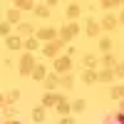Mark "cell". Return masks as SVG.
<instances>
[{
  "label": "cell",
  "instance_id": "83f0119b",
  "mask_svg": "<svg viewBox=\"0 0 124 124\" xmlns=\"http://www.w3.org/2000/svg\"><path fill=\"white\" fill-rule=\"evenodd\" d=\"M114 5H119L117 0H102V8H107V10H109V8H114Z\"/></svg>",
  "mask_w": 124,
  "mask_h": 124
},
{
  "label": "cell",
  "instance_id": "d4e9b609",
  "mask_svg": "<svg viewBox=\"0 0 124 124\" xmlns=\"http://www.w3.org/2000/svg\"><path fill=\"white\" fill-rule=\"evenodd\" d=\"M35 15H37V17H47V15H50V10L42 8V5H37V8H35Z\"/></svg>",
  "mask_w": 124,
  "mask_h": 124
},
{
  "label": "cell",
  "instance_id": "f1b7e54d",
  "mask_svg": "<svg viewBox=\"0 0 124 124\" xmlns=\"http://www.w3.org/2000/svg\"><path fill=\"white\" fill-rule=\"evenodd\" d=\"M112 97H124V87H114L112 89Z\"/></svg>",
  "mask_w": 124,
  "mask_h": 124
},
{
  "label": "cell",
  "instance_id": "603a6c76",
  "mask_svg": "<svg viewBox=\"0 0 124 124\" xmlns=\"http://www.w3.org/2000/svg\"><path fill=\"white\" fill-rule=\"evenodd\" d=\"M85 107H87V102H85V99H77V102H72V109H75V112H85Z\"/></svg>",
  "mask_w": 124,
  "mask_h": 124
},
{
  "label": "cell",
  "instance_id": "ba28073f",
  "mask_svg": "<svg viewBox=\"0 0 124 124\" xmlns=\"http://www.w3.org/2000/svg\"><path fill=\"white\" fill-rule=\"evenodd\" d=\"M82 82H85V85H94L97 82V75L92 70H82Z\"/></svg>",
  "mask_w": 124,
  "mask_h": 124
},
{
  "label": "cell",
  "instance_id": "5bb4252c",
  "mask_svg": "<svg viewBox=\"0 0 124 124\" xmlns=\"http://www.w3.org/2000/svg\"><path fill=\"white\" fill-rule=\"evenodd\" d=\"M102 65H104V70H114L117 67V60L112 55H104V60H102Z\"/></svg>",
  "mask_w": 124,
  "mask_h": 124
},
{
  "label": "cell",
  "instance_id": "5b68a950",
  "mask_svg": "<svg viewBox=\"0 0 124 124\" xmlns=\"http://www.w3.org/2000/svg\"><path fill=\"white\" fill-rule=\"evenodd\" d=\"M55 107H57V112H60V114H62V117H65V114H67V112L72 109V102H67L65 97H60V102H57V104H55Z\"/></svg>",
  "mask_w": 124,
  "mask_h": 124
},
{
  "label": "cell",
  "instance_id": "836d02e7",
  "mask_svg": "<svg viewBox=\"0 0 124 124\" xmlns=\"http://www.w3.org/2000/svg\"><path fill=\"white\" fill-rule=\"evenodd\" d=\"M119 112H122V114H124V102H122V104H119Z\"/></svg>",
  "mask_w": 124,
  "mask_h": 124
},
{
  "label": "cell",
  "instance_id": "e575fe53",
  "mask_svg": "<svg viewBox=\"0 0 124 124\" xmlns=\"http://www.w3.org/2000/svg\"><path fill=\"white\" fill-rule=\"evenodd\" d=\"M5 124H20V122H5Z\"/></svg>",
  "mask_w": 124,
  "mask_h": 124
},
{
  "label": "cell",
  "instance_id": "44dd1931",
  "mask_svg": "<svg viewBox=\"0 0 124 124\" xmlns=\"http://www.w3.org/2000/svg\"><path fill=\"white\" fill-rule=\"evenodd\" d=\"M102 27H104V30H114V27H117V20H114V17H104Z\"/></svg>",
  "mask_w": 124,
  "mask_h": 124
},
{
  "label": "cell",
  "instance_id": "f546056e",
  "mask_svg": "<svg viewBox=\"0 0 124 124\" xmlns=\"http://www.w3.org/2000/svg\"><path fill=\"white\" fill-rule=\"evenodd\" d=\"M114 75H117V77H124V65H119V62H117V67H114Z\"/></svg>",
  "mask_w": 124,
  "mask_h": 124
},
{
  "label": "cell",
  "instance_id": "52a82bcc",
  "mask_svg": "<svg viewBox=\"0 0 124 124\" xmlns=\"http://www.w3.org/2000/svg\"><path fill=\"white\" fill-rule=\"evenodd\" d=\"M99 27H102V25H97L94 20H89V23H87V27H85V32H87L89 37H97V35H99Z\"/></svg>",
  "mask_w": 124,
  "mask_h": 124
},
{
  "label": "cell",
  "instance_id": "8fae6325",
  "mask_svg": "<svg viewBox=\"0 0 124 124\" xmlns=\"http://www.w3.org/2000/svg\"><path fill=\"white\" fill-rule=\"evenodd\" d=\"M32 119H35L37 124H42V122H45V107H35V109H32Z\"/></svg>",
  "mask_w": 124,
  "mask_h": 124
},
{
  "label": "cell",
  "instance_id": "6da1fadb",
  "mask_svg": "<svg viewBox=\"0 0 124 124\" xmlns=\"http://www.w3.org/2000/svg\"><path fill=\"white\" fill-rule=\"evenodd\" d=\"M35 60H32V55H25L23 60H20V75H32L35 72Z\"/></svg>",
  "mask_w": 124,
  "mask_h": 124
},
{
  "label": "cell",
  "instance_id": "3957f363",
  "mask_svg": "<svg viewBox=\"0 0 124 124\" xmlns=\"http://www.w3.org/2000/svg\"><path fill=\"white\" fill-rule=\"evenodd\" d=\"M65 45L62 40H52V42H47L45 47H42V52H45V57H55L57 52H60V47Z\"/></svg>",
  "mask_w": 124,
  "mask_h": 124
},
{
  "label": "cell",
  "instance_id": "cb8c5ba5",
  "mask_svg": "<svg viewBox=\"0 0 124 124\" xmlns=\"http://www.w3.org/2000/svg\"><path fill=\"white\" fill-rule=\"evenodd\" d=\"M17 27H20V35H30L32 32V25H27V23H20Z\"/></svg>",
  "mask_w": 124,
  "mask_h": 124
},
{
  "label": "cell",
  "instance_id": "d6986e66",
  "mask_svg": "<svg viewBox=\"0 0 124 124\" xmlns=\"http://www.w3.org/2000/svg\"><path fill=\"white\" fill-rule=\"evenodd\" d=\"M8 23H20V10H17V8L8 13Z\"/></svg>",
  "mask_w": 124,
  "mask_h": 124
},
{
  "label": "cell",
  "instance_id": "484cf974",
  "mask_svg": "<svg viewBox=\"0 0 124 124\" xmlns=\"http://www.w3.org/2000/svg\"><path fill=\"white\" fill-rule=\"evenodd\" d=\"M8 32H10V23H8V20H3V23H0V35L8 37Z\"/></svg>",
  "mask_w": 124,
  "mask_h": 124
},
{
  "label": "cell",
  "instance_id": "30bf717a",
  "mask_svg": "<svg viewBox=\"0 0 124 124\" xmlns=\"http://www.w3.org/2000/svg\"><path fill=\"white\" fill-rule=\"evenodd\" d=\"M32 77H35L37 82H45V77H47V72H45V65H37V67H35V72H32Z\"/></svg>",
  "mask_w": 124,
  "mask_h": 124
},
{
  "label": "cell",
  "instance_id": "8992f818",
  "mask_svg": "<svg viewBox=\"0 0 124 124\" xmlns=\"http://www.w3.org/2000/svg\"><path fill=\"white\" fill-rule=\"evenodd\" d=\"M37 37H40V40H50V42H52L55 30H52V27H40V30H37Z\"/></svg>",
  "mask_w": 124,
  "mask_h": 124
},
{
  "label": "cell",
  "instance_id": "8d00e7d4",
  "mask_svg": "<svg viewBox=\"0 0 124 124\" xmlns=\"http://www.w3.org/2000/svg\"><path fill=\"white\" fill-rule=\"evenodd\" d=\"M119 5H124V3H119Z\"/></svg>",
  "mask_w": 124,
  "mask_h": 124
},
{
  "label": "cell",
  "instance_id": "2e32d148",
  "mask_svg": "<svg viewBox=\"0 0 124 124\" xmlns=\"http://www.w3.org/2000/svg\"><path fill=\"white\" fill-rule=\"evenodd\" d=\"M112 45H114V42H112L109 37H102V40H99V50H102V52H109Z\"/></svg>",
  "mask_w": 124,
  "mask_h": 124
},
{
  "label": "cell",
  "instance_id": "d590c367",
  "mask_svg": "<svg viewBox=\"0 0 124 124\" xmlns=\"http://www.w3.org/2000/svg\"><path fill=\"white\" fill-rule=\"evenodd\" d=\"M122 25H124V13H122Z\"/></svg>",
  "mask_w": 124,
  "mask_h": 124
},
{
  "label": "cell",
  "instance_id": "7402d4cb",
  "mask_svg": "<svg viewBox=\"0 0 124 124\" xmlns=\"http://www.w3.org/2000/svg\"><path fill=\"white\" fill-rule=\"evenodd\" d=\"M77 15H79V5H70V8H67V17H70V20H75Z\"/></svg>",
  "mask_w": 124,
  "mask_h": 124
},
{
  "label": "cell",
  "instance_id": "ffe728a7",
  "mask_svg": "<svg viewBox=\"0 0 124 124\" xmlns=\"http://www.w3.org/2000/svg\"><path fill=\"white\" fill-rule=\"evenodd\" d=\"M60 85H65V89H72V87H75V79H72L70 75H65V77L60 79Z\"/></svg>",
  "mask_w": 124,
  "mask_h": 124
},
{
  "label": "cell",
  "instance_id": "9c48e42d",
  "mask_svg": "<svg viewBox=\"0 0 124 124\" xmlns=\"http://www.w3.org/2000/svg\"><path fill=\"white\" fill-rule=\"evenodd\" d=\"M57 85H60V77H57V75H47V77H45V87H47L50 92H52Z\"/></svg>",
  "mask_w": 124,
  "mask_h": 124
},
{
  "label": "cell",
  "instance_id": "4316f807",
  "mask_svg": "<svg viewBox=\"0 0 124 124\" xmlns=\"http://www.w3.org/2000/svg\"><path fill=\"white\" fill-rule=\"evenodd\" d=\"M25 47H27V50H37V47H40V42H37L35 37H30L27 42H25Z\"/></svg>",
  "mask_w": 124,
  "mask_h": 124
},
{
  "label": "cell",
  "instance_id": "9a60e30c",
  "mask_svg": "<svg viewBox=\"0 0 124 124\" xmlns=\"http://www.w3.org/2000/svg\"><path fill=\"white\" fill-rule=\"evenodd\" d=\"M15 8L17 10H35V3H30V0H17Z\"/></svg>",
  "mask_w": 124,
  "mask_h": 124
},
{
  "label": "cell",
  "instance_id": "ac0fdd59",
  "mask_svg": "<svg viewBox=\"0 0 124 124\" xmlns=\"http://www.w3.org/2000/svg\"><path fill=\"white\" fill-rule=\"evenodd\" d=\"M10 50H17L20 45H23V40H20V37H8V42H5Z\"/></svg>",
  "mask_w": 124,
  "mask_h": 124
},
{
  "label": "cell",
  "instance_id": "1f68e13d",
  "mask_svg": "<svg viewBox=\"0 0 124 124\" xmlns=\"http://www.w3.org/2000/svg\"><path fill=\"white\" fill-rule=\"evenodd\" d=\"M112 124H124V114H122V112L117 114V122H112Z\"/></svg>",
  "mask_w": 124,
  "mask_h": 124
},
{
  "label": "cell",
  "instance_id": "7c38bea8",
  "mask_svg": "<svg viewBox=\"0 0 124 124\" xmlns=\"http://www.w3.org/2000/svg\"><path fill=\"white\" fill-rule=\"evenodd\" d=\"M97 79L99 82H112V79H114V72H112V70H102L97 75Z\"/></svg>",
  "mask_w": 124,
  "mask_h": 124
},
{
  "label": "cell",
  "instance_id": "4fadbf2b",
  "mask_svg": "<svg viewBox=\"0 0 124 124\" xmlns=\"http://www.w3.org/2000/svg\"><path fill=\"white\" fill-rule=\"evenodd\" d=\"M57 102H60V97L55 94V92H47V94L42 97V104L47 107V104H57Z\"/></svg>",
  "mask_w": 124,
  "mask_h": 124
},
{
  "label": "cell",
  "instance_id": "277c9868",
  "mask_svg": "<svg viewBox=\"0 0 124 124\" xmlns=\"http://www.w3.org/2000/svg\"><path fill=\"white\" fill-rule=\"evenodd\" d=\"M70 67H72V60L65 55V57H57L55 60V70L60 72V75H67V72H70Z\"/></svg>",
  "mask_w": 124,
  "mask_h": 124
},
{
  "label": "cell",
  "instance_id": "e0dca14e",
  "mask_svg": "<svg viewBox=\"0 0 124 124\" xmlns=\"http://www.w3.org/2000/svg\"><path fill=\"white\" fill-rule=\"evenodd\" d=\"M82 65H85V70H92L97 65V57L94 55H85V62H82Z\"/></svg>",
  "mask_w": 124,
  "mask_h": 124
},
{
  "label": "cell",
  "instance_id": "d6a6232c",
  "mask_svg": "<svg viewBox=\"0 0 124 124\" xmlns=\"http://www.w3.org/2000/svg\"><path fill=\"white\" fill-rule=\"evenodd\" d=\"M60 124H75V122H72V119H70V117H65V119H62V122H60Z\"/></svg>",
  "mask_w": 124,
  "mask_h": 124
},
{
  "label": "cell",
  "instance_id": "7a4b0ae2",
  "mask_svg": "<svg viewBox=\"0 0 124 124\" xmlns=\"http://www.w3.org/2000/svg\"><path fill=\"white\" fill-rule=\"evenodd\" d=\"M77 32H79V25L70 23V25H65V27L60 30V40H62V42H67V40H72V37H75Z\"/></svg>",
  "mask_w": 124,
  "mask_h": 124
},
{
  "label": "cell",
  "instance_id": "4dcf8cb0",
  "mask_svg": "<svg viewBox=\"0 0 124 124\" xmlns=\"http://www.w3.org/2000/svg\"><path fill=\"white\" fill-rule=\"evenodd\" d=\"M17 99H20V92L13 89V92H10V102H17Z\"/></svg>",
  "mask_w": 124,
  "mask_h": 124
}]
</instances>
